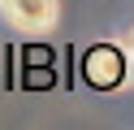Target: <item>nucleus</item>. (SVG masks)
I'll list each match as a JSON object with an SVG mask.
<instances>
[{"instance_id":"nucleus-1","label":"nucleus","mask_w":134,"mask_h":130,"mask_svg":"<svg viewBox=\"0 0 134 130\" xmlns=\"http://www.w3.org/2000/svg\"><path fill=\"white\" fill-rule=\"evenodd\" d=\"M0 17L18 35H48L61 22V0H0Z\"/></svg>"},{"instance_id":"nucleus-2","label":"nucleus","mask_w":134,"mask_h":130,"mask_svg":"<svg viewBox=\"0 0 134 130\" xmlns=\"http://www.w3.org/2000/svg\"><path fill=\"white\" fill-rule=\"evenodd\" d=\"M117 56H121V52L117 48H99L95 56H91V78H95V82H104V87H113L117 82Z\"/></svg>"},{"instance_id":"nucleus-3","label":"nucleus","mask_w":134,"mask_h":130,"mask_svg":"<svg viewBox=\"0 0 134 130\" xmlns=\"http://www.w3.org/2000/svg\"><path fill=\"white\" fill-rule=\"evenodd\" d=\"M125 56H134V30H130V39H125Z\"/></svg>"}]
</instances>
